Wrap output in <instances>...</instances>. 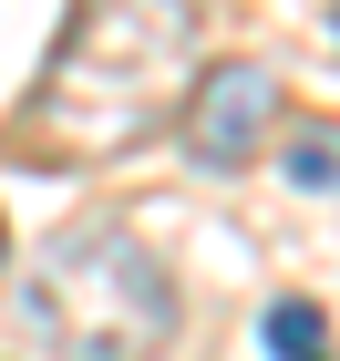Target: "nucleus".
Listing matches in <instances>:
<instances>
[{"label":"nucleus","instance_id":"nucleus-6","mask_svg":"<svg viewBox=\"0 0 340 361\" xmlns=\"http://www.w3.org/2000/svg\"><path fill=\"white\" fill-rule=\"evenodd\" d=\"M0 248H11V227H0Z\"/></svg>","mask_w":340,"mask_h":361},{"label":"nucleus","instance_id":"nucleus-4","mask_svg":"<svg viewBox=\"0 0 340 361\" xmlns=\"http://www.w3.org/2000/svg\"><path fill=\"white\" fill-rule=\"evenodd\" d=\"M268 351L279 361H330V310L320 300H279L268 310Z\"/></svg>","mask_w":340,"mask_h":361},{"label":"nucleus","instance_id":"nucleus-1","mask_svg":"<svg viewBox=\"0 0 340 361\" xmlns=\"http://www.w3.org/2000/svg\"><path fill=\"white\" fill-rule=\"evenodd\" d=\"M196 83V0H83L62 31V62L42 73V114L83 155L155 135Z\"/></svg>","mask_w":340,"mask_h":361},{"label":"nucleus","instance_id":"nucleus-5","mask_svg":"<svg viewBox=\"0 0 340 361\" xmlns=\"http://www.w3.org/2000/svg\"><path fill=\"white\" fill-rule=\"evenodd\" d=\"M289 186L330 196L340 186V145H330V114H299V135H289Z\"/></svg>","mask_w":340,"mask_h":361},{"label":"nucleus","instance_id":"nucleus-3","mask_svg":"<svg viewBox=\"0 0 340 361\" xmlns=\"http://www.w3.org/2000/svg\"><path fill=\"white\" fill-rule=\"evenodd\" d=\"M279 124H289V83L268 62H217V73H196L186 104H175V135H186V155H196L206 176L258 166V155L279 145Z\"/></svg>","mask_w":340,"mask_h":361},{"label":"nucleus","instance_id":"nucleus-2","mask_svg":"<svg viewBox=\"0 0 340 361\" xmlns=\"http://www.w3.org/2000/svg\"><path fill=\"white\" fill-rule=\"evenodd\" d=\"M31 320L52 331L62 361H165L186 300H175V269L134 227L93 217L73 238H52V258L31 279Z\"/></svg>","mask_w":340,"mask_h":361}]
</instances>
